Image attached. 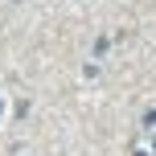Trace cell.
<instances>
[{
  "label": "cell",
  "instance_id": "2",
  "mask_svg": "<svg viewBox=\"0 0 156 156\" xmlns=\"http://www.w3.org/2000/svg\"><path fill=\"white\" fill-rule=\"evenodd\" d=\"M0 111H4V103H0Z\"/></svg>",
  "mask_w": 156,
  "mask_h": 156
},
{
  "label": "cell",
  "instance_id": "1",
  "mask_svg": "<svg viewBox=\"0 0 156 156\" xmlns=\"http://www.w3.org/2000/svg\"><path fill=\"white\" fill-rule=\"evenodd\" d=\"M144 127H148V132H156V111H148V119H144Z\"/></svg>",
  "mask_w": 156,
  "mask_h": 156
}]
</instances>
